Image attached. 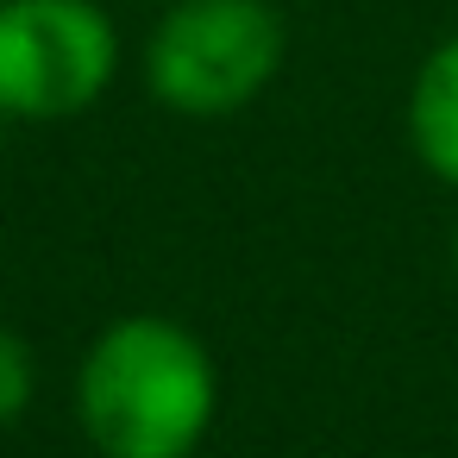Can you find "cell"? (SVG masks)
<instances>
[{
  "instance_id": "3",
  "label": "cell",
  "mask_w": 458,
  "mask_h": 458,
  "mask_svg": "<svg viewBox=\"0 0 458 458\" xmlns=\"http://www.w3.org/2000/svg\"><path fill=\"white\" fill-rule=\"evenodd\" d=\"M120 26L101 0H0V120L57 126L107 101Z\"/></svg>"
},
{
  "instance_id": "4",
  "label": "cell",
  "mask_w": 458,
  "mask_h": 458,
  "mask_svg": "<svg viewBox=\"0 0 458 458\" xmlns=\"http://www.w3.org/2000/svg\"><path fill=\"white\" fill-rule=\"evenodd\" d=\"M408 151L414 164L458 189V32H445L420 64H414V82H408Z\"/></svg>"
},
{
  "instance_id": "7",
  "label": "cell",
  "mask_w": 458,
  "mask_h": 458,
  "mask_svg": "<svg viewBox=\"0 0 458 458\" xmlns=\"http://www.w3.org/2000/svg\"><path fill=\"white\" fill-rule=\"evenodd\" d=\"M139 7H170V0H139Z\"/></svg>"
},
{
  "instance_id": "2",
  "label": "cell",
  "mask_w": 458,
  "mask_h": 458,
  "mask_svg": "<svg viewBox=\"0 0 458 458\" xmlns=\"http://www.w3.org/2000/svg\"><path fill=\"white\" fill-rule=\"evenodd\" d=\"M283 0H170L145 38V89L176 120H233L283 76Z\"/></svg>"
},
{
  "instance_id": "5",
  "label": "cell",
  "mask_w": 458,
  "mask_h": 458,
  "mask_svg": "<svg viewBox=\"0 0 458 458\" xmlns=\"http://www.w3.org/2000/svg\"><path fill=\"white\" fill-rule=\"evenodd\" d=\"M32 395H38V358L13 327H0V433L26 420Z\"/></svg>"
},
{
  "instance_id": "1",
  "label": "cell",
  "mask_w": 458,
  "mask_h": 458,
  "mask_svg": "<svg viewBox=\"0 0 458 458\" xmlns=\"http://www.w3.org/2000/svg\"><path fill=\"white\" fill-rule=\"evenodd\" d=\"M70 402L95 458H195L220 414V370L195 327L120 314L89 339Z\"/></svg>"
},
{
  "instance_id": "6",
  "label": "cell",
  "mask_w": 458,
  "mask_h": 458,
  "mask_svg": "<svg viewBox=\"0 0 458 458\" xmlns=\"http://www.w3.org/2000/svg\"><path fill=\"white\" fill-rule=\"evenodd\" d=\"M452 270H458V233H452Z\"/></svg>"
}]
</instances>
